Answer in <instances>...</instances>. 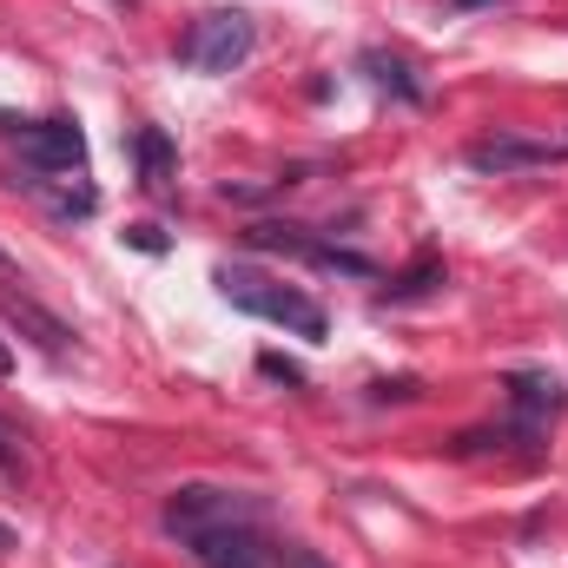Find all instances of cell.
Listing matches in <instances>:
<instances>
[{
	"label": "cell",
	"mask_w": 568,
	"mask_h": 568,
	"mask_svg": "<svg viewBox=\"0 0 568 568\" xmlns=\"http://www.w3.org/2000/svg\"><path fill=\"white\" fill-rule=\"evenodd\" d=\"M219 291H225V304L232 311H252V317H272V324H284L291 337H324L331 331V317H324V304L317 297H304L297 284H278V278H258V272H219Z\"/></svg>",
	"instance_id": "1"
},
{
	"label": "cell",
	"mask_w": 568,
	"mask_h": 568,
	"mask_svg": "<svg viewBox=\"0 0 568 568\" xmlns=\"http://www.w3.org/2000/svg\"><path fill=\"white\" fill-rule=\"evenodd\" d=\"M252 47H258V27H252V13H239V7L199 13V20L179 33V60H185L192 73H232V67L252 60Z\"/></svg>",
	"instance_id": "2"
},
{
	"label": "cell",
	"mask_w": 568,
	"mask_h": 568,
	"mask_svg": "<svg viewBox=\"0 0 568 568\" xmlns=\"http://www.w3.org/2000/svg\"><path fill=\"white\" fill-rule=\"evenodd\" d=\"M245 516H265L252 496L239 489H212V483H185L172 503H165V536L192 542L199 529H219V523H245Z\"/></svg>",
	"instance_id": "3"
},
{
	"label": "cell",
	"mask_w": 568,
	"mask_h": 568,
	"mask_svg": "<svg viewBox=\"0 0 568 568\" xmlns=\"http://www.w3.org/2000/svg\"><path fill=\"white\" fill-rule=\"evenodd\" d=\"M556 159H568V133H549V140H536V133H483V140L463 145V165L496 172V179L536 172V165H556Z\"/></svg>",
	"instance_id": "4"
},
{
	"label": "cell",
	"mask_w": 568,
	"mask_h": 568,
	"mask_svg": "<svg viewBox=\"0 0 568 568\" xmlns=\"http://www.w3.org/2000/svg\"><path fill=\"white\" fill-rule=\"evenodd\" d=\"M0 133L20 140V159L33 172H80L87 165V133L73 120H0Z\"/></svg>",
	"instance_id": "5"
},
{
	"label": "cell",
	"mask_w": 568,
	"mask_h": 568,
	"mask_svg": "<svg viewBox=\"0 0 568 568\" xmlns=\"http://www.w3.org/2000/svg\"><path fill=\"white\" fill-rule=\"evenodd\" d=\"M185 549H192V562L199 568H272V549H265V536H258V516H245V523H219V529H199Z\"/></svg>",
	"instance_id": "6"
},
{
	"label": "cell",
	"mask_w": 568,
	"mask_h": 568,
	"mask_svg": "<svg viewBox=\"0 0 568 568\" xmlns=\"http://www.w3.org/2000/svg\"><path fill=\"white\" fill-rule=\"evenodd\" d=\"M0 317H7L27 344H40L47 357H60V351L73 344V324H67V317H53L47 304H33L27 291H0Z\"/></svg>",
	"instance_id": "7"
},
{
	"label": "cell",
	"mask_w": 568,
	"mask_h": 568,
	"mask_svg": "<svg viewBox=\"0 0 568 568\" xmlns=\"http://www.w3.org/2000/svg\"><path fill=\"white\" fill-rule=\"evenodd\" d=\"M509 410H516V429L536 443L542 424L562 410V384H556V377H542V371H516V377H509Z\"/></svg>",
	"instance_id": "8"
},
{
	"label": "cell",
	"mask_w": 568,
	"mask_h": 568,
	"mask_svg": "<svg viewBox=\"0 0 568 568\" xmlns=\"http://www.w3.org/2000/svg\"><path fill=\"white\" fill-rule=\"evenodd\" d=\"M133 159H140V185L145 192H172V179H179V152H172V140H165L159 126H140V133H133Z\"/></svg>",
	"instance_id": "9"
},
{
	"label": "cell",
	"mask_w": 568,
	"mask_h": 568,
	"mask_svg": "<svg viewBox=\"0 0 568 568\" xmlns=\"http://www.w3.org/2000/svg\"><path fill=\"white\" fill-rule=\"evenodd\" d=\"M436 284H443V258H436V252H424V258H417V265H410L404 278L390 284V291H384L377 304H417V297H429Z\"/></svg>",
	"instance_id": "10"
},
{
	"label": "cell",
	"mask_w": 568,
	"mask_h": 568,
	"mask_svg": "<svg viewBox=\"0 0 568 568\" xmlns=\"http://www.w3.org/2000/svg\"><path fill=\"white\" fill-rule=\"evenodd\" d=\"M364 73H371L377 87H397L404 100H424V87L410 80V67H404V60H384V53H364Z\"/></svg>",
	"instance_id": "11"
},
{
	"label": "cell",
	"mask_w": 568,
	"mask_h": 568,
	"mask_svg": "<svg viewBox=\"0 0 568 568\" xmlns=\"http://www.w3.org/2000/svg\"><path fill=\"white\" fill-rule=\"evenodd\" d=\"M20 469H27V456H20V429L0 417V476H20Z\"/></svg>",
	"instance_id": "12"
},
{
	"label": "cell",
	"mask_w": 568,
	"mask_h": 568,
	"mask_svg": "<svg viewBox=\"0 0 568 568\" xmlns=\"http://www.w3.org/2000/svg\"><path fill=\"white\" fill-rule=\"evenodd\" d=\"M284 568H331V562H324L317 549H291V556H284Z\"/></svg>",
	"instance_id": "13"
},
{
	"label": "cell",
	"mask_w": 568,
	"mask_h": 568,
	"mask_svg": "<svg viewBox=\"0 0 568 568\" xmlns=\"http://www.w3.org/2000/svg\"><path fill=\"white\" fill-rule=\"evenodd\" d=\"M133 245H140V252H165V239H159L152 225H133Z\"/></svg>",
	"instance_id": "14"
},
{
	"label": "cell",
	"mask_w": 568,
	"mask_h": 568,
	"mask_svg": "<svg viewBox=\"0 0 568 568\" xmlns=\"http://www.w3.org/2000/svg\"><path fill=\"white\" fill-rule=\"evenodd\" d=\"M0 284H27L20 272H13V258H7V252H0Z\"/></svg>",
	"instance_id": "15"
},
{
	"label": "cell",
	"mask_w": 568,
	"mask_h": 568,
	"mask_svg": "<svg viewBox=\"0 0 568 568\" xmlns=\"http://www.w3.org/2000/svg\"><path fill=\"white\" fill-rule=\"evenodd\" d=\"M0 549H13V529H7V523H0Z\"/></svg>",
	"instance_id": "16"
},
{
	"label": "cell",
	"mask_w": 568,
	"mask_h": 568,
	"mask_svg": "<svg viewBox=\"0 0 568 568\" xmlns=\"http://www.w3.org/2000/svg\"><path fill=\"white\" fill-rule=\"evenodd\" d=\"M7 371H13V357H7V344H0V377H7Z\"/></svg>",
	"instance_id": "17"
},
{
	"label": "cell",
	"mask_w": 568,
	"mask_h": 568,
	"mask_svg": "<svg viewBox=\"0 0 568 568\" xmlns=\"http://www.w3.org/2000/svg\"><path fill=\"white\" fill-rule=\"evenodd\" d=\"M449 7H489V0H449Z\"/></svg>",
	"instance_id": "18"
},
{
	"label": "cell",
	"mask_w": 568,
	"mask_h": 568,
	"mask_svg": "<svg viewBox=\"0 0 568 568\" xmlns=\"http://www.w3.org/2000/svg\"><path fill=\"white\" fill-rule=\"evenodd\" d=\"M120 7H133V0H120Z\"/></svg>",
	"instance_id": "19"
}]
</instances>
